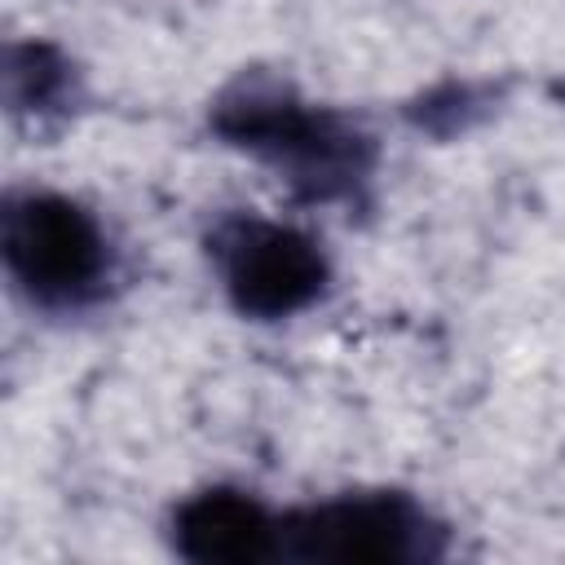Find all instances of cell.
Wrapping results in <instances>:
<instances>
[{
	"label": "cell",
	"instance_id": "cell-8",
	"mask_svg": "<svg viewBox=\"0 0 565 565\" xmlns=\"http://www.w3.org/2000/svg\"><path fill=\"white\" fill-rule=\"evenodd\" d=\"M547 97H552V102H556V106L565 110V75H556V79L547 84Z\"/></svg>",
	"mask_w": 565,
	"mask_h": 565
},
{
	"label": "cell",
	"instance_id": "cell-1",
	"mask_svg": "<svg viewBox=\"0 0 565 565\" xmlns=\"http://www.w3.org/2000/svg\"><path fill=\"white\" fill-rule=\"evenodd\" d=\"M207 132L269 168L300 207H344L353 216L375 199L380 137L278 71H234L207 102Z\"/></svg>",
	"mask_w": 565,
	"mask_h": 565
},
{
	"label": "cell",
	"instance_id": "cell-7",
	"mask_svg": "<svg viewBox=\"0 0 565 565\" xmlns=\"http://www.w3.org/2000/svg\"><path fill=\"white\" fill-rule=\"evenodd\" d=\"M508 93H512L508 75H441L419 93H411L397 106V115L411 132L428 141H459L481 124H490L503 110Z\"/></svg>",
	"mask_w": 565,
	"mask_h": 565
},
{
	"label": "cell",
	"instance_id": "cell-5",
	"mask_svg": "<svg viewBox=\"0 0 565 565\" xmlns=\"http://www.w3.org/2000/svg\"><path fill=\"white\" fill-rule=\"evenodd\" d=\"M168 547L190 565L282 561V512L243 486H203L172 503Z\"/></svg>",
	"mask_w": 565,
	"mask_h": 565
},
{
	"label": "cell",
	"instance_id": "cell-6",
	"mask_svg": "<svg viewBox=\"0 0 565 565\" xmlns=\"http://www.w3.org/2000/svg\"><path fill=\"white\" fill-rule=\"evenodd\" d=\"M4 110L22 132H57L88 106L79 62L44 35H13L4 44Z\"/></svg>",
	"mask_w": 565,
	"mask_h": 565
},
{
	"label": "cell",
	"instance_id": "cell-3",
	"mask_svg": "<svg viewBox=\"0 0 565 565\" xmlns=\"http://www.w3.org/2000/svg\"><path fill=\"white\" fill-rule=\"evenodd\" d=\"M450 556V525L411 490H340L282 512V561L305 565H433Z\"/></svg>",
	"mask_w": 565,
	"mask_h": 565
},
{
	"label": "cell",
	"instance_id": "cell-2",
	"mask_svg": "<svg viewBox=\"0 0 565 565\" xmlns=\"http://www.w3.org/2000/svg\"><path fill=\"white\" fill-rule=\"evenodd\" d=\"M0 260L13 291L44 318H84L110 305L124 282V260L102 216L44 185L4 190Z\"/></svg>",
	"mask_w": 565,
	"mask_h": 565
},
{
	"label": "cell",
	"instance_id": "cell-4",
	"mask_svg": "<svg viewBox=\"0 0 565 565\" xmlns=\"http://www.w3.org/2000/svg\"><path fill=\"white\" fill-rule=\"evenodd\" d=\"M203 252L225 305L247 322H287L331 291V256L296 221L230 207L207 225Z\"/></svg>",
	"mask_w": 565,
	"mask_h": 565
}]
</instances>
